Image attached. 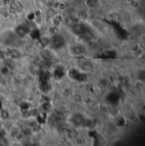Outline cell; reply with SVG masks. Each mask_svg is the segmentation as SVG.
Returning a JSON list of instances; mask_svg holds the SVG:
<instances>
[{
  "label": "cell",
  "mask_w": 145,
  "mask_h": 146,
  "mask_svg": "<svg viewBox=\"0 0 145 146\" xmlns=\"http://www.w3.org/2000/svg\"><path fill=\"white\" fill-rule=\"evenodd\" d=\"M69 54L75 57H84L88 53V48L84 42H73L68 46Z\"/></svg>",
  "instance_id": "obj_1"
},
{
  "label": "cell",
  "mask_w": 145,
  "mask_h": 146,
  "mask_svg": "<svg viewBox=\"0 0 145 146\" xmlns=\"http://www.w3.org/2000/svg\"><path fill=\"white\" fill-rule=\"evenodd\" d=\"M132 87L134 90L138 93H144L145 89V82L144 80L136 78L134 82H132Z\"/></svg>",
  "instance_id": "obj_2"
},
{
  "label": "cell",
  "mask_w": 145,
  "mask_h": 146,
  "mask_svg": "<svg viewBox=\"0 0 145 146\" xmlns=\"http://www.w3.org/2000/svg\"><path fill=\"white\" fill-rule=\"evenodd\" d=\"M74 143L76 146H83L85 145V139L82 137L78 136L74 139Z\"/></svg>",
  "instance_id": "obj_3"
}]
</instances>
